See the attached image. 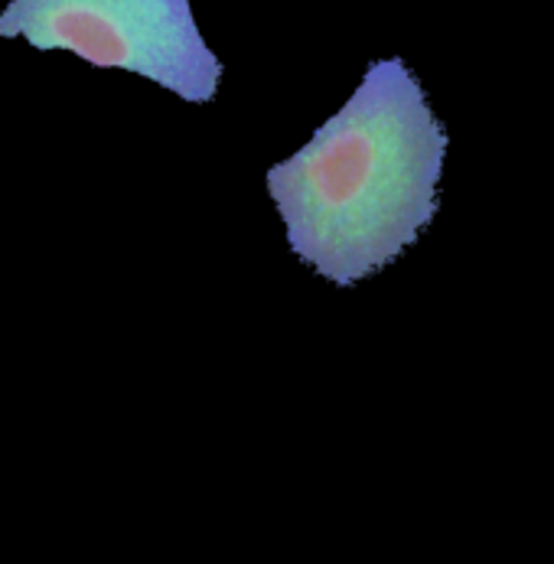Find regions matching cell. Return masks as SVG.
I'll return each mask as SVG.
<instances>
[{
  "label": "cell",
  "instance_id": "cell-1",
  "mask_svg": "<svg viewBox=\"0 0 554 564\" xmlns=\"http://www.w3.org/2000/svg\"><path fill=\"white\" fill-rule=\"evenodd\" d=\"M447 131L401 59H379L307 148L268 170L291 251L336 288L398 261L437 216Z\"/></svg>",
  "mask_w": 554,
  "mask_h": 564
},
{
  "label": "cell",
  "instance_id": "cell-2",
  "mask_svg": "<svg viewBox=\"0 0 554 564\" xmlns=\"http://www.w3.org/2000/svg\"><path fill=\"white\" fill-rule=\"evenodd\" d=\"M17 36L36 50H69L98 69L144 76L193 105L213 101L222 82L189 0H10L0 40Z\"/></svg>",
  "mask_w": 554,
  "mask_h": 564
}]
</instances>
